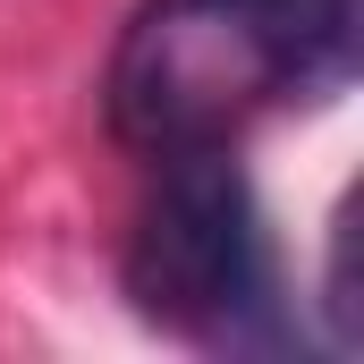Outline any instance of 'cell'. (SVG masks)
I'll return each instance as SVG.
<instances>
[{"instance_id": "cell-1", "label": "cell", "mask_w": 364, "mask_h": 364, "mask_svg": "<svg viewBox=\"0 0 364 364\" xmlns=\"http://www.w3.org/2000/svg\"><path fill=\"white\" fill-rule=\"evenodd\" d=\"M356 17L364 0H144L110 51V136L144 161L246 144L356 77Z\"/></svg>"}, {"instance_id": "cell-2", "label": "cell", "mask_w": 364, "mask_h": 364, "mask_svg": "<svg viewBox=\"0 0 364 364\" xmlns=\"http://www.w3.org/2000/svg\"><path fill=\"white\" fill-rule=\"evenodd\" d=\"M127 296L186 348L212 356H279L296 348L279 246L237 144L161 153L153 195L127 229Z\"/></svg>"}]
</instances>
